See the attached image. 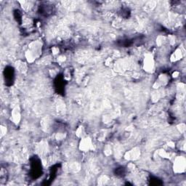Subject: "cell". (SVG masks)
<instances>
[{"label":"cell","instance_id":"obj_2","mask_svg":"<svg viewBox=\"0 0 186 186\" xmlns=\"http://www.w3.org/2000/svg\"><path fill=\"white\" fill-rule=\"evenodd\" d=\"M154 66V62H153V59L151 56H149L146 57V60H145V68H147L148 71L151 70Z\"/></svg>","mask_w":186,"mask_h":186},{"label":"cell","instance_id":"obj_1","mask_svg":"<svg viewBox=\"0 0 186 186\" xmlns=\"http://www.w3.org/2000/svg\"><path fill=\"white\" fill-rule=\"evenodd\" d=\"M174 167H175V170L176 172H182L185 169V159L182 157L178 158V159H176L175 161V164H174Z\"/></svg>","mask_w":186,"mask_h":186}]
</instances>
